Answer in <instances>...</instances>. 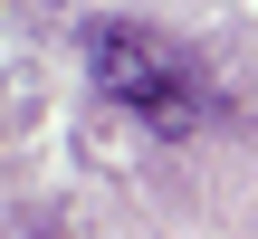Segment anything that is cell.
I'll return each instance as SVG.
<instances>
[{
	"mask_svg": "<svg viewBox=\"0 0 258 239\" xmlns=\"http://www.w3.org/2000/svg\"><path fill=\"white\" fill-rule=\"evenodd\" d=\"M86 77H96L105 105H124L134 125H153V134H172V144L211 125V67H201L182 38H163V29L96 19V29H86Z\"/></svg>",
	"mask_w": 258,
	"mask_h": 239,
	"instance_id": "1",
	"label": "cell"
}]
</instances>
